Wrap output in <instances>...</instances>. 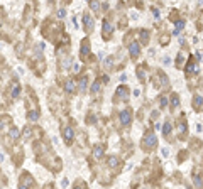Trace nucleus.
<instances>
[{"label": "nucleus", "mask_w": 203, "mask_h": 189, "mask_svg": "<svg viewBox=\"0 0 203 189\" xmlns=\"http://www.w3.org/2000/svg\"><path fill=\"white\" fill-rule=\"evenodd\" d=\"M34 149H36V157H37V155H43V154L48 155L49 152H51V149H48V145H46V142H44V140L36 142V144H34ZM53 159H54V164H61V161L56 157V155H54ZM41 162H43L46 167H51V161H48V159H43Z\"/></svg>", "instance_id": "nucleus-1"}, {"label": "nucleus", "mask_w": 203, "mask_h": 189, "mask_svg": "<svg viewBox=\"0 0 203 189\" xmlns=\"http://www.w3.org/2000/svg\"><path fill=\"white\" fill-rule=\"evenodd\" d=\"M17 189H36V181L29 174L27 171H24L22 174L19 176V186Z\"/></svg>", "instance_id": "nucleus-2"}, {"label": "nucleus", "mask_w": 203, "mask_h": 189, "mask_svg": "<svg viewBox=\"0 0 203 189\" xmlns=\"http://www.w3.org/2000/svg\"><path fill=\"white\" fill-rule=\"evenodd\" d=\"M142 147L146 149V152H151L157 147V138H156V133L152 132H146V135L142 137Z\"/></svg>", "instance_id": "nucleus-3"}, {"label": "nucleus", "mask_w": 203, "mask_h": 189, "mask_svg": "<svg viewBox=\"0 0 203 189\" xmlns=\"http://www.w3.org/2000/svg\"><path fill=\"white\" fill-rule=\"evenodd\" d=\"M61 137H63L66 145H71L73 140H74V128L71 125H63V127H61Z\"/></svg>", "instance_id": "nucleus-4"}, {"label": "nucleus", "mask_w": 203, "mask_h": 189, "mask_svg": "<svg viewBox=\"0 0 203 189\" xmlns=\"http://www.w3.org/2000/svg\"><path fill=\"white\" fill-rule=\"evenodd\" d=\"M83 29H85V32H88V34H92L93 29H95V19L92 17V14H88V12L83 14Z\"/></svg>", "instance_id": "nucleus-5"}, {"label": "nucleus", "mask_w": 203, "mask_h": 189, "mask_svg": "<svg viewBox=\"0 0 203 189\" xmlns=\"http://www.w3.org/2000/svg\"><path fill=\"white\" fill-rule=\"evenodd\" d=\"M12 117L10 115H7V113H3V115H0V133H5L7 130H9L12 127Z\"/></svg>", "instance_id": "nucleus-6"}, {"label": "nucleus", "mask_w": 203, "mask_h": 189, "mask_svg": "<svg viewBox=\"0 0 203 189\" xmlns=\"http://www.w3.org/2000/svg\"><path fill=\"white\" fill-rule=\"evenodd\" d=\"M90 49H92V46H90V39H88V37H85V39L81 41V47H80V57H81L83 61L88 59Z\"/></svg>", "instance_id": "nucleus-7"}, {"label": "nucleus", "mask_w": 203, "mask_h": 189, "mask_svg": "<svg viewBox=\"0 0 203 189\" xmlns=\"http://www.w3.org/2000/svg\"><path fill=\"white\" fill-rule=\"evenodd\" d=\"M127 96H129V88L127 86H119L117 91H115V96H114V102H125Z\"/></svg>", "instance_id": "nucleus-8"}, {"label": "nucleus", "mask_w": 203, "mask_h": 189, "mask_svg": "<svg viewBox=\"0 0 203 189\" xmlns=\"http://www.w3.org/2000/svg\"><path fill=\"white\" fill-rule=\"evenodd\" d=\"M112 32H114V26H112V22L109 19H105L103 20V29H102V37L105 41H109L110 37H112Z\"/></svg>", "instance_id": "nucleus-9"}, {"label": "nucleus", "mask_w": 203, "mask_h": 189, "mask_svg": "<svg viewBox=\"0 0 203 189\" xmlns=\"http://www.w3.org/2000/svg\"><path fill=\"white\" fill-rule=\"evenodd\" d=\"M132 120V108H124L122 112H120V123L124 125V127H127V125L130 123Z\"/></svg>", "instance_id": "nucleus-10"}, {"label": "nucleus", "mask_w": 203, "mask_h": 189, "mask_svg": "<svg viewBox=\"0 0 203 189\" xmlns=\"http://www.w3.org/2000/svg\"><path fill=\"white\" fill-rule=\"evenodd\" d=\"M63 88H64V91H66L68 95H74V93H76V90H78V83H76V79H73V78L66 79Z\"/></svg>", "instance_id": "nucleus-11"}, {"label": "nucleus", "mask_w": 203, "mask_h": 189, "mask_svg": "<svg viewBox=\"0 0 203 189\" xmlns=\"http://www.w3.org/2000/svg\"><path fill=\"white\" fill-rule=\"evenodd\" d=\"M178 132H180V138H186V133H188V125H186V118L181 117L178 120Z\"/></svg>", "instance_id": "nucleus-12"}, {"label": "nucleus", "mask_w": 203, "mask_h": 189, "mask_svg": "<svg viewBox=\"0 0 203 189\" xmlns=\"http://www.w3.org/2000/svg\"><path fill=\"white\" fill-rule=\"evenodd\" d=\"M129 52H130V57L132 59H137L139 54H140V44L135 42V41H132L129 44Z\"/></svg>", "instance_id": "nucleus-13"}, {"label": "nucleus", "mask_w": 203, "mask_h": 189, "mask_svg": "<svg viewBox=\"0 0 203 189\" xmlns=\"http://www.w3.org/2000/svg\"><path fill=\"white\" fill-rule=\"evenodd\" d=\"M186 74H193V73H196L198 71V66H196V59L195 57H190V61H188V64H186Z\"/></svg>", "instance_id": "nucleus-14"}, {"label": "nucleus", "mask_w": 203, "mask_h": 189, "mask_svg": "<svg viewBox=\"0 0 203 189\" xmlns=\"http://www.w3.org/2000/svg\"><path fill=\"white\" fill-rule=\"evenodd\" d=\"M20 91H22V86H20L19 83H14V85H12V90H10L9 96H10L12 100H19V96H20Z\"/></svg>", "instance_id": "nucleus-15"}, {"label": "nucleus", "mask_w": 203, "mask_h": 189, "mask_svg": "<svg viewBox=\"0 0 203 189\" xmlns=\"http://www.w3.org/2000/svg\"><path fill=\"white\" fill-rule=\"evenodd\" d=\"M78 88H80V93H86V85H88V76L83 74L80 79H78Z\"/></svg>", "instance_id": "nucleus-16"}, {"label": "nucleus", "mask_w": 203, "mask_h": 189, "mask_svg": "<svg viewBox=\"0 0 203 189\" xmlns=\"http://www.w3.org/2000/svg\"><path fill=\"white\" fill-rule=\"evenodd\" d=\"M193 108L196 112H200L201 108H203V98H201L200 95H195L193 96Z\"/></svg>", "instance_id": "nucleus-17"}, {"label": "nucleus", "mask_w": 203, "mask_h": 189, "mask_svg": "<svg viewBox=\"0 0 203 189\" xmlns=\"http://www.w3.org/2000/svg\"><path fill=\"white\" fill-rule=\"evenodd\" d=\"M171 132H173V125H171V122H166V123H164V128H163V133H164V137L168 138L169 140V137H171Z\"/></svg>", "instance_id": "nucleus-18"}, {"label": "nucleus", "mask_w": 203, "mask_h": 189, "mask_svg": "<svg viewBox=\"0 0 203 189\" xmlns=\"http://www.w3.org/2000/svg\"><path fill=\"white\" fill-rule=\"evenodd\" d=\"M103 155V145H97L93 149V159H97V161H100Z\"/></svg>", "instance_id": "nucleus-19"}, {"label": "nucleus", "mask_w": 203, "mask_h": 189, "mask_svg": "<svg viewBox=\"0 0 203 189\" xmlns=\"http://www.w3.org/2000/svg\"><path fill=\"white\" fill-rule=\"evenodd\" d=\"M88 7H90L92 10H95V12H100L102 9H105L107 5H102L100 2H95V0H93V2H90V3H88Z\"/></svg>", "instance_id": "nucleus-20"}, {"label": "nucleus", "mask_w": 203, "mask_h": 189, "mask_svg": "<svg viewBox=\"0 0 203 189\" xmlns=\"http://www.w3.org/2000/svg\"><path fill=\"white\" fill-rule=\"evenodd\" d=\"M107 164H109V167H112V169H114V167H117L119 164H120V161L117 157H114V155H110L109 159H107Z\"/></svg>", "instance_id": "nucleus-21"}, {"label": "nucleus", "mask_w": 203, "mask_h": 189, "mask_svg": "<svg viewBox=\"0 0 203 189\" xmlns=\"http://www.w3.org/2000/svg\"><path fill=\"white\" fill-rule=\"evenodd\" d=\"M100 85H102L100 81H95L93 85H92V88H90V93H92L93 96H97V95H98V91H100Z\"/></svg>", "instance_id": "nucleus-22"}, {"label": "nucleus", "mask_w": 203, "mask_h": 189, "mask_svg": "<svg viewBox=\"0 0 203 189\" xmlns=\"http://www.w3.org/2000/svg\"><path fill=\"white\" fill-rule=\"evenodd\" d=\"M169 98H171V107H173V108H178V107H180V96H178L176 93H173Z\"/></svg>", "instance_id": "nucleus-23"}, {"label": "nucleus", "mask_w": 203, "mask_h": 189, "mask_svg": "<svg viewBox=\"0 0 203 189\" xmlns=\"http://www.w3.org/2000/svg\"><path fill=\"white\" fill-rule=\"evenodd\" d=\"M140 39H142V44H147L149 42V32L144 29V31H140Z\"/></svg>", "instance_id": "nucleus-24"}, {"label": "nucleus", "mask_w": 203, "mask_h": 189, "mask_svg": "<svg viewBox=\"0 0 203 189\" xmlns=\"http://www.w3.org/2000/svg\"><path fill=\"white\" fill-rule=\"evenodd\" d=\"M175 26H176V31H175V34H178V32H180L181 29L185 27V20H176V22H175Z\"/></svg>", "instance_id": "nucleus-25"}, {"label": "nucleus", "mask_w": 203, "mask_h": 189, "mask_svg": "<svg viewBox=\"0 0 203 189\" xmlns=\"http://www.w3.org/2000/svg\"><path fill=\"white\" fill-rule=\"evenodd\" d=\"M159 103H161V108H166V105H168V96H161L159 98Z\"/></svg>", "instance_id": "nucleus-26"}, {"label": "nucleus", "mask_w": 203, "mask_h": 189, "mask_svg": "<svg viewBox=\"0 0 203 189\" xmlns=\"http://www.w3.org/2000/svg\"><path fill=\"white\" fill-rule=\"evenodd\" d=\"M137 76H139V79H142V81H144V78H146V74H144V71H142V66L137 68Z\"/></svg>", "instance_id": "nucleus-27"}, {"label": "nucleus", "mask_w": 203, "mask_h": 189, "mask_svg": "<svg viewBox=\"0 0 203 189\" xmlns=\"http://www.w3.org/2000/svg\"><path fill=\"white\" fill-rule=\"evenodd\" d=\"M183 59H185V56L180 52V57H178V62H176V66H178V68H181V64H183Z\"/></svg>", "instance_id": "nucleus-28"}, {"label": "nucleus", "mask_w": 203, "mask_h": 189, "mask_svg": "<svg viewBox=\"0 0 203 189\" xmlns=\"http://www.w3.org/2000/svg\"><path fill=\"white\" fill-rule=\"evenodd\" d=\"M64 14H66V10H64V9L58 10V17H59V19H64Z\"/></svg>", "instance_id": "nucleus-29"}, {"label": "nucleus", "mask_w": 203, "mask_h": 189, "mask_svg": "<svg viewBox=\"0 0 203 189\" xmlns=\"http://www.w3.org/2000/svg\"><path fill=\"white\" fill-rule=\"evenodd\" d=\"M0 12H2V9H0ZM3 26V15H0V29H2Z\"/></svg>", "instance_id": "nucleus-30"}, {"label": "nucleus", "mask_w": 203, "mask_h": 189, "mask_svg": "<svg viewBox=\"0 0 203 189\" xmlns=\"http://www.w3.org/2000/svg\"><path fill=\"white\" fill-rule=\"evenodd\" d=\"M44 189H54V186H53V184H46V186H44Z\"/></svg>", "instance_id": "nucleus-31"}]
</instances>
